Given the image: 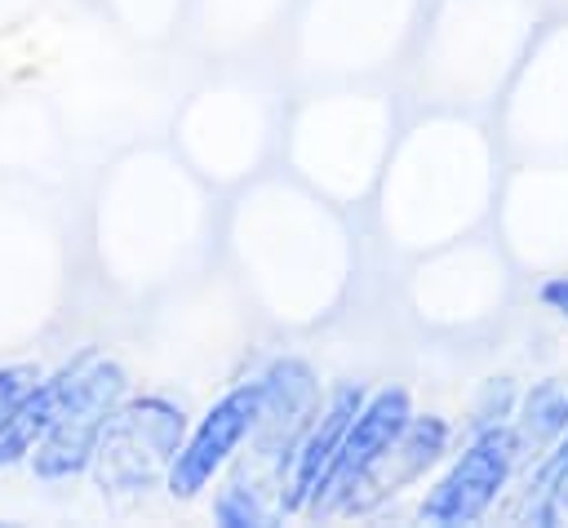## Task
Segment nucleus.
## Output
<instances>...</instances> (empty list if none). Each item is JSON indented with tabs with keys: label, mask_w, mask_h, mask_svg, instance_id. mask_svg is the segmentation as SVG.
<instances>
[{
	"label": "nucleus",
	"mask_w": 568,
	"mask_h": 528,
	"mask_svg": "<svg viewBox=\"0 0 568 528\" xmlns=\"http://www.w3.org/2000/svg\"><path fill=\"white\" fill-rule=\"evenodd\" d=\"M124 399V368L84 351L71 373L58 404L53 426L36 444V475L40 479H71L93 461V448L102 439V426Z\"/></svg>",
	"instance_id": "nucleus-1"
},
{
	"label": "nucleus",
	"mask_w": 568,
	"mask_h": 528,
	"mask_svg": "<svg viewBox=\"0 0 568 528\" xmlns=\"http://www.w3.org/2000/svg\"><path fill=\"white\" fill-rule=\"evenodd\" d=\"M182 430H186L182 408L160 395L120 404L102 426L89 466L106 493H142L173 466L182 448Z\"/></svg>",
	"instance_id": "nucleus-2"
},
{
	"label": "nucleus",
	"mask_w": 568,
	"mask_h": 528,
	"mask_svg": "<svg viewBox=\"0 0 568 528\" xmlns=\"http://www.w3.org/2000/svg\"><path fill=\"white\" fill-rule=\"evenodd\" d=\"M515 457H519V444H515L510 426H501V422L479 426V435L466 444V453L453 461V470L422 501V519L426 524H444V528L475 524L497 501V493L506 488Z\"/></svg>",
	"instance_id": "nucleus-3"
},
{
	"label": "nucleus",
	"mask_w": 568,
	"mask_h": 528,
	"mask_svg": "<svg viewBox=\"0 0 568 528\" xmlns=\"http://www.w3.org/2000/svg\"><path fill=\"white\" fill-rule=\"evenodd\" d=\"M257 399H262V382H244V386L226 390V395L204 413V422H200L195 435L178 448V457H173V466H169V493H173V497H195V493L226 466V457L235 453V444H240L244 435H253Z\"/></svg>",
	"instance_id": "nucleus-4"
},
{
	"label": "nucleus",
	"mask_w": 568,
	"mask_h": 528,
	"mask_svg": "<svg viewBox=\"0 0 568 528\" xmlns=\"http://www.w3.org/2000/svg\"><path fill=\"white\" fill-rule=\"evenodd\" d=\"M408 417H413V413H408V395H404L399 386L377 390L368 404H359V413H355V422L346 426L342 448H337L328 475L320 479L311 506H315V510H342L351 484H355V479L364 475V466H368V461L399 435V426H404Z\"/></svg>",
	"instance_id": "nucleus-5"
},
{
	"label": "nucleus",
	"mask_w": 568,
	"mask_h": 528,
	"mask_svg": "<svg viewBox=\"0 0 568 528\" xmlns=\"http://www.w3.org/2000/svg\"><path fill=\"white\" fill-rule=\"evenodd\" d=\"M448 444V426L439 417H408L399 426V435L364 466V475L351 484L342 510H373L386 497L404 493V484H413L417 475H426V466L444 453Z\"/></svg>",
	"instance_id": "nucleus-6"
},
{
	"label": "nucleus",
	"mask_w": 568,
	"mask_h": 528,
	"mask_svg": "<svg viewBox=\"0 0 568 528\" xmlns=\"http://www.w3.org/2000/svg\"><path fill=\"white\" fill-rule=\"evenodd\" d=\"M262 399H257V422H253V444L262 457H288L297 435L311 426L320 386L306 359H275L262 377Z\"/></svg>",
	"instance_id": "nucleus-7"
},
{
	"label": "nucleus",
	"mask_w": 568,
	"mask_h": 528,
	"mask_svg": "<svg viewBox=\"0 0 568 528\" xmlns=\"http://www.w3.org/2000/svg\"><path fill=\"white\" fill-rule=\"evenodd\" d=\"M359 404H364V390H359V386H342V390L328 399V408L306 426V439H302L297 453H293V475H288L284 510L311 506V497H315L320 479L328 475V466H333V457H337V448H342V435H346V426L355 422Z\"/></svg>",
	"instance_id": "nucleus-8"
},
{
	"label": "nucleus",
	"mask_w": 568,
	"mask_h": 528,
	"mask_svg": "<svg viewBox=\"0 0 568 528\" xmlns=\"http://www.w3.org/2000/svg\"><path fill=\"white\" fill-rule=\"evenodd\" d=\"M67 373H71V364H67L58 377L36 382V386L0 417V466L22 461V457L44 439V430H49L53 417H58V404H62V390H67Z\"/></svg>",
	"instance_id": "nucleus-9"
},
{
	"label": "nucleus",
	"mask_w": 568,
	"mask_h": 528,
	"mask_svg": "<svg viewBox=\"0 0 568 528\" xmlns=\"http://www.w3.org/2000/svg\"><path fill=\"white\" fill-rule=\"evenodd\" d=\"M568 430V382L564 377H546L537 382L524 404H519V426H515V444L519 453H541L550 448L559 435Z\"/></svg>",
	"instance_id": "nucleus-10"
},
{
	"label": "nucleus",
	"mask_w": 568,
	"mask_h": 528,
	"mask_svg": "<svg viewBox=\"0 0 568 528\" xmlns=\"http://www.w3.org/2000/svg\"><path fill=\"white\" fill-rule=\"evenodd\" d=\"M532 524H568V466L559 470H537L532 479Z\"/></svg>",
	"instance_id": "nucleus-11"
},
{
	"label": "nucleus",
	"mask_w": 568,
	"mask_h": 528,
	"mask_svg": "<svg viewBox=\"0 0 568 528\" xmlns=\"http://www.w3.org/2000/svg\"><path fill=\"white\" fill-rule=\"evenodd\" d=\"M213 515H217V524H226V528H262V524H266V510L257 506V497H253L244 484H231V488L217 497Z\"/></svg>",
	"instance_id": "nucleus-12"
},
{
	"label": "nucleus",
	"mask_w": 568,
	"mask_h": 528,
	"mask_svg": "<svg viewBox=\"0 0 568 528\" xmlns=\"http://www.w3.org/2000/svg\"><path fill=\"white\" fill-rule=\"evenodd\" d=\"M40 377H36V368H27V364H13V368H0V417L36 386Z\"/></svg>",
	"instance_id": "nucleus-13"
},
{
	"label": "nucleus",
	"mask_w": 568,
	"mask_h": 528,
	"mask_svg": "<svg viewBox=\"0 0 568 528\" xmlns=\"http://www.w3.org/2000/svg\"><path fill=\"white\" fill-rule=\"evenodd\" d=\"M506 413H510V382H506V377H497V382H488V390H484V404H479V426L501 422Z\"/></svg>",
	"instance_id": "nucleus-14"
},
{
	"label": "nucleus",
	"mask_w": 568,
	"mask_h": 528,
	"mask_svg": "<svg viewBox=\"0 0 568 528\" xmlns=\"http://www.w3.org/2000/svg\"><path fill=\"white\" fill-rule=\"evenodd\" d=\"M541 302L568 319V275H555V280H546V284H541Z\"/></svg>",
	"instance_id": "nucleus-15"
},
{
	"label": "nucleus",
	"mask_w": 568,
	"mask_h": 528,
	"mask_svg": "<svg viewBox=\"0 0 568 528\" xmlns=\"http://www.w3.org/2000/svg\"><path fill=\"white\" fill-rule=\"evenodd\" d=\"M559 466H568V430L559 435V448H555V453L541 461V470H559Z\"/></svg>",
	"instance_id": "nucleus-16"
}]
</instances>
